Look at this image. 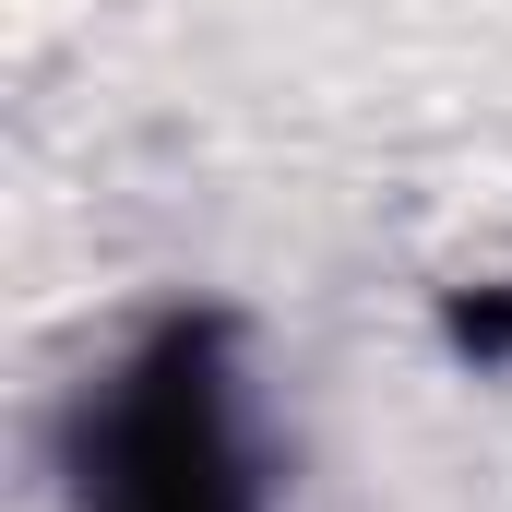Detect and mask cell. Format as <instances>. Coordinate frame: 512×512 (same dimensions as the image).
Listing matches in <instances>:
<instances>
[{"mask_svg": "<svg viewBox=\"0 0 512 512\" xmlns=\"http://www.w3.org/2000/svg\"><path fill=\"white\" fill-rule=\"evenodd\" d=\"M84 512H262L251 382L215 322L143 334L84 393Z\"/></svg>", "mask_w": 512, "mask_h": 512, "instance_id": "obj_1", "label": "cell"}]
</instances>
